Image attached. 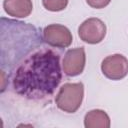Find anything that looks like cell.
<instances>
[{"label":"cell","mask_w":128,"mask_h":128,"mask_svg":"<svg viewBox=\"0 0 128 128\" xmlns=\"http://www.w3.org/2000/svg\"><path fill=\"white\" fill-rule=\"evenodd\" d=\"M44 41L53 47L65 48L72 43V34L69 29L60 24H51L43 30Z\"/></svg>","instance_id":"obj_6"},{"label":"cell","mask_w":128,"mask_h":128,"mask_svg":"<svg viewBox=\"0 0 128 128\" xmlns=\"http://www.w3.org/2000/svg\"><path fill=\"white\" fill-rule=\"evenodd\" d=\"M111 0H86L87 4L89 6H91L92 8H96V9H101L106 7Z\"/></svg>","instance_id":"obj_11"},{"label":"cell","mask_w":128,"mask_h":128,"mask_svg":"<svg viewBox=\"0 0 128 128\" xmlns=\"http://www.w3.org/2000/svg\"><path fill=\"white\" fill-rule=\"evenodd\" d=\"M44 40L31 24L1 18V67L10 72L31 51L40 47Z\"/></svg>","instance_id":"obj_2"},{"label":"cell","mask_w":128,"mask_h":128,"mask_svg":"<svg viewBox=\"0 0 128 128\" xmlns=\"http://www.w3.org/2000/svg\"><path fill=\"white\" fill-rule=\"evenodd\" d=\"M84 125L86 128H109L110 119L102 110H91L85 115Z\"/></svg>","instance_id":"obj_9"},{"label":"cell","mask_w":128,"mask_h":128,"mask_svg":"<svg viewBox=\"0 0 128 128\" xmlns=\"http://www.w3.org/2000/svg\"><path fill=\"white\" fill-rule=\"evenodd\" d=\"M102 73L111 80H120L128 74V60L121 54L107 56L101 64Z\"/></svg>","instance_id":"obj_5"},{"label":"cell","mask_w":128,"mask_h":128,"mask_svg":"<svg viewBox=\"0 0 128 128\" xmlns=\"http://www.w3.org/2000/svg\"><path fill=\"white\" fill-rule=\"evenodd\" d=\"M5 12L16 18H24L30 15L33 9L31 0H4Z\"/></svg>","instance_id":"obj_8"},{"label":"cell","mask_w":128,"mask_h":128,"mask_svg":"<svg viewBox=\"0 0 128 128\" xmlns=\"http://www.w3.org/2000/svg\"><path fill=\"white\" fill-rule=\"evenodd\" d=\"M78 34L84 42L97 44L101 42L106 35V25L98 18H89L79 26Z\"/></svg>","instance_id":"obj_4"},{"label":"cell","mask_w":128,"mask_h":128,"mask_svg":"<svg viewBox=\"0 0 128 128\" xmlns=\"http://www.w3.org/2000/svg\"><path fill=\"white\" fill-rule=\"evenodd\" d=\"M85 50L83 47L70 49L63 59V70L68 76H77L83 72L85 66Z\"/></svg>","instance_id":"obj_7"},{"label":"cell","mask_w":128,"mask_h":128,"mask_svg":"<svg viewBox=\"0 0 128 128\" xmlns=\"http://www.w3.org/2000/svg\"><path fill=\"white\" fill-rule=\"evenodd\" d=\"M83 96L84 86L82 83H66L59 89L55 102L60 110L74 113L81 106Z\"/></svg>","instance_id":"obj_3"},{"label":"cell","mask_w":128,"mask_h":128,"mask_svg":"<svg viewBox=\"0 0 128 128\" xmlns=\"http://www.w3.org/2000/svg\"><path fill=\"white\" fill-rule=\"evenodd\" d=\"M62 78L60 56L54 50L38 47L10 72L11 90L25 99L42 100L52 96Z\"/></svg>","instance_id":"obj_1"},{"label":"cell","mask_w":128,"mask_h":128,"mask_svg":"<svg viewBox=\"0 0 128 128\" xmlns=\"http://www.w3.org/2000/svg\"><path fill=\"white\" fill-rule=\"evenodd\" d=\"M43 6L49 11H61L66 8L68 0H42Z\"/></svg>","instance_id":"obj_10"}]
</instances>
